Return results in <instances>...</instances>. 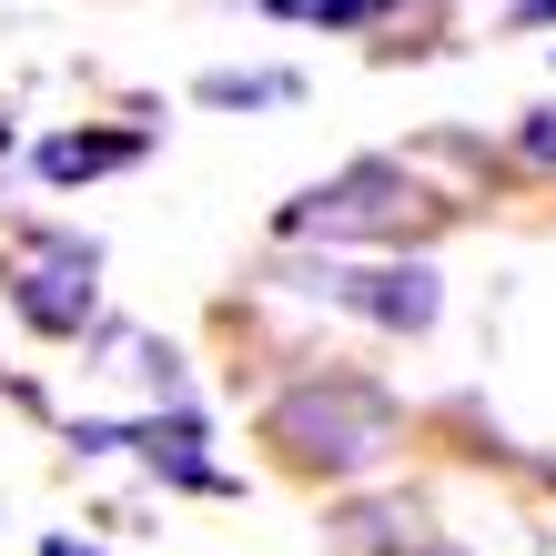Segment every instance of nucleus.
I'll list each match as a JSON object with an SVG mask.
<instances>
[{
	"label": "nucleus",
	"mask_w": 556,
	"mask_h": 556,
	"mask_svg": "<svg viewBox=\"0 0 556 556\" xmlns=\"http://www.w3.org/2000/svg\"><path fill=\"white\" fill-rule=\"evenodd\" d=\"M314 293L344 304V314H365V324H384V334H425L435 304H445L435 264H334V274H314Z\"/></svg>",
	"instance_id": "obj_4"
},
{
	"label": "nucleus",
	"mask_w": 556,
	"mask_h": 556,
	"mask_svg": "<svg viewBox=\"0 0 556 556\" xmlns=\"http://www.w3.org/2000/svg\"><path fill=\"white\" fill-rule=\"evenodd\" d=\"M91 274H102V243H81V233H21V274H11L21 324H30V334H81Z\"/></svg>",
	"instance_id": "obj_3"
},
{
	"label": "nucleus",
	"mask_w": 556,
	"mask_h": 556,
	"mask_svg": "<svg viewBox=\"0 0 556 556\" xmlns=\"http://www.w3.org/2000/svg\"><path fill=\"white\" fill-rule=\"evenodd\" d=\"M274 21H314V30H375V21H395L405 0H264Z\"/></svg>",
	"instance_id": "obj_7"
},
{
	"label": "nucleus",
	"mask_w": 556,
	"mask_h": 556,
	"mask_svg": "<svg viewBox=\"0 0 556 556\" xmlns=\"http://www.w3.org/2000/svg\"><path fill=\"white\" fill-rule=\"evenodd\" d=\"M274 445H293L304 455V466H375L384 445H395V395H384V384H293V395L274 405Z\"/></svg>",
	"instance_id": "obj_1"
},
{
	"label": "nucleus",
	"mask_w": 556,
	"mask_h": 556,
	"mask_svg": "<svg viewBox=\"0 0 556 556\" xmlns=\"http://www.w3.org/2000/svg\"><path fill=\"white\" fill-rule=\"evenodd\" d=\"M516 21H556V0H516Z\"/></svg>",
	"instance_id": "obj_10"
},
{
	"label": "nucleus",
	"mask_w": 556,
	"mask_h": 556,
	"mask_svg": "<svg viewBox=\"0 0 556 556\" xmlns=\"http://www.w3.org/2000/svg\"><path fill=\"white\" fill-rule=\"evenodd\" d=\"M405 203H415V182H405V162H344L334 182H314L304 203H283V233L304 243H354V233H405Z\"/></svg>",
	"instance_id": "obj_2"
},
{
	"label": "nucleus",
	"mask_w": 556,
	"mask_h": 556,
	"mask_svg": "<svg viewBox=\"0 0 556 556\" xmlns=\"http://www.w3.org/2000/svg\"><path fill=\"white\" fill-rule=\"evenodd\" d=\"M41 556H102V546H81V536H51V546H41Z\"/></svg>",
	"instance_id": "obj_9"
},
{
	"label": "nucleus",
	"mask_w": 556,
	"mask_h": 556,
	"mask_svg": "<svg viewBox=\"0 0 556 556\" xmlns=\"http://www.w3.org/2000/svg\"><path fill=\"white\" fill-rule=\"evenodd\" d=\"M122 162H142V132H51L41 142L51 182H91V173H122Z\"/></svg>",
	"instance_id": "obj_5"
},
{
	"label": "nucleus",
	"mask_w": 556,
	"mask_h": 556,
	"mask_svg": "<svg viewBox=\"0 0 556 556\" xmlns=\"http://www.w3.org/2000/svg\"><path fill=\"white\" fill-rule=\"evenodd\" d=\"M516 152H527V162H546V173H556V102H536L527 122H516Z\"/></svg>",
	"instance_id": "obj_8"
},
{
	"label": "nucleus",
	"mask_w": 556,
	"mask_h": 556,
	"mask_svg": "<svg viewBox=\"0 0 556 556\" xmlns=\"http://www.w3.org/2000/svg\"><path fill=\"white\" fill-rule=\"evenodd\" d=\"M293 72H203V102L213 112H264V102H293Z\"/></svg>",
	"instance_id": "obj_6"
}]
</instances>
